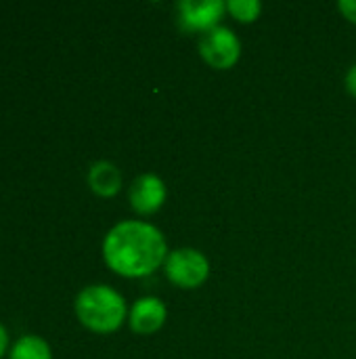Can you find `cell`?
<instances>
[{
    "mask_svg": "<svg viewBox=\"0 0 356 359\" xmlns=\"http://www.w3.org/2000/svg\"><path fill=\"white\" fill-rule=\"evenodd\" d=\"M168 259V246L162 231L145 221H120L103 238L105 265L128 280L155 273Z\"/></svg>",
    "mask_w": 356,
    "mask_h": 359,
    "instance_id": "obj_1",
    "label": "cell"
},
{
    "mask_svg": "<svg viewBox=\"0 0 356 359\" xmlns=\"http://www.w3.org/2000/svg\"><path fill=\"white\" fill-rule=\"evenodd\" d=\"M78 322L97 334H111L128 320V307L124 297L107 284L84 286L73 301Z\"/></svg>",
    "mask_w": 356,
    "mask_h": 359,
    "instance_id": "obj_2",
    "label": "cell"
},
{
    "mask_svg": "<svg viewBox=\"0 0 356 359\" xmlns=\"http://www.w3.org/2000/svg\"><path fill=\"white\" fill-rule=\"evenodd\" d=\"M168 280L183 288V290H195L199 288L208 276H210V261L204 252L195 248H176L168 252V259L164 263Z\"/></svg>",
    "mask_w": 356,
    "mask_h": 359,
    "instance_id": "obj_3",
    "label": "cell"
},
{
    "mask_svg": "<svg viewBox=\"0 0 356 359\" xmlns=\"http://www.w3.org/2000/svg\"><path fill=\"white\" fill-rule=\"evenodd\" d=\"M199 55L214 69H231L241 57V42L231 27L218 25L201 36Z\"/></svg>",
    "mask_w": 356,
    "mask_h": 359,
    "instance_id": "obj_4",
    "label": "cell"
},
{
    "mask_svg": "<svg viewBox=\"0 0 356 359\" xmlns=\"http://www.w3.org/2000/svg\"><path fill=\"white\" fill-rule=\"evenodd\" d=\"M225 13L227 2L222 0H180L176 6L178 27L185 34H208L218 27Z\"/></svg>",
    "mask_w": 356,
    "mask_h": 359,
    "instance_id": "obj_5",
    "label": "cell"
},
{
    "mask_svg": "<svg viewBox=\"0 0 356 359\" xmlns=\"http://www.w3.org/2000/svg\"><path fill=\"white\" fill-rule=\"evenodd\" d=\"M166 196H168L166 183L153 172L138 175L128 189L130 206L138 215H155L164 206Z\"/></svg>",
    "mask_w": 356,
    "mask_h": 359,
    "instance_id": "obj_6",
    "label": "cell"
},
{
    "mask_svg": "<svg viewBox=\"0 0 356 359\" xmlns=\"http://www.w3.org/2000/svg\"><path fill=\"white\" fill-rule=\"evenodd\" d=\"M166 318H168V309L159 299L143 297L132 305L128 313V324L132 332L141 337H149V334H155L166 324Z\"/></svg>",
    "mask_w": 356,
    "mask_h": 359,
    "instance_id": "obj_7",
    "label": "cell"
},
{
    "mask_svg": "<svg viewBox=\"0 0 356 359\" xmlns=\"http://www.w3.org/2000/svg\"><path fill=\"white\" fill-rule=\"evenodd\" d=\"M86 183H88L90 191L97 194L99 198H113L122 189V172L113 162L97 160L88 168Z\"/></svg>",
    "mask_w": 356,
    "mask_h": 359,
    "instance_id": "obj_8",
    "label": "cell"
},
{
    "mask_svg": "<svg viewBox=\"0 0 356 359\" xmlns=\"http://www.w3.org/2000/svg\"><path fill=\"white\" fill-rule=\"evenodd\" d=\"M8 359H52L50 345L38 334H21L8 349Z\"/></svg>",
    "mask_w": 356,
    "mask_h": 359,
    "instance_id": "obj_9",
    "label": "cell"
},
{
    "mask_svg": "<svg viewBox=\"0 0 356 359\" xmlns=\"http://www.w3.org/2000/svg\"><path fill=\"white\" fill-rule=\"evenodd\" d=\"M227 13L239 23H254L262 13V4L258 0H229Z\"/></svg>",
    "mask_w": 356,
    "mask_h": 359,
    "instance_id": "obj_10",
    "label": "cell"
},
{
    "mask_svg": "<svg viewBox=\"0 0 356 359\" xmlns=\"http://www.w3.org/2000/svg\"><path fill=\"white\" fill-rule=\"evenodd\" d=\"M338 8H340V13H342L350 23H355L356 25V0H342V2L338 4Z\"/></svg>",
    "mask_w": 356,
    "mask_h": 359,
    "instance_id": "obj_11",
    "label": "cell"
},
{
    "mask_svg": "<svg viewBox=\"0 0 356 359\" xmlns=\"http://www.w3.org/2000/svg\"><path fill=\"white\" fill-rule=\"evenodd\" d=\"M8 349H10V339H8V330L6 326L0 322V359L4 355H8Z\"/></svg>",
    "mask_w": 356,
    "mask_h": 359,
    "instance_id": "obj_12",
    "label": "cell"
},
{
    "mask_svg": "<svg viewBox=\"0 0 356 359\" xmlns=\"http://www.w3.org/2000/svg\"><path fill=\"white\" fill-rule=\"evenodd\" d=\"M346 90L356 99V65H353L346 74Z\"/></svg>",
    "mask_w": 356,
    "mask_h": 359,
    "instance_id": "obj_13",
    "label": "cell"
}]
</instances>
